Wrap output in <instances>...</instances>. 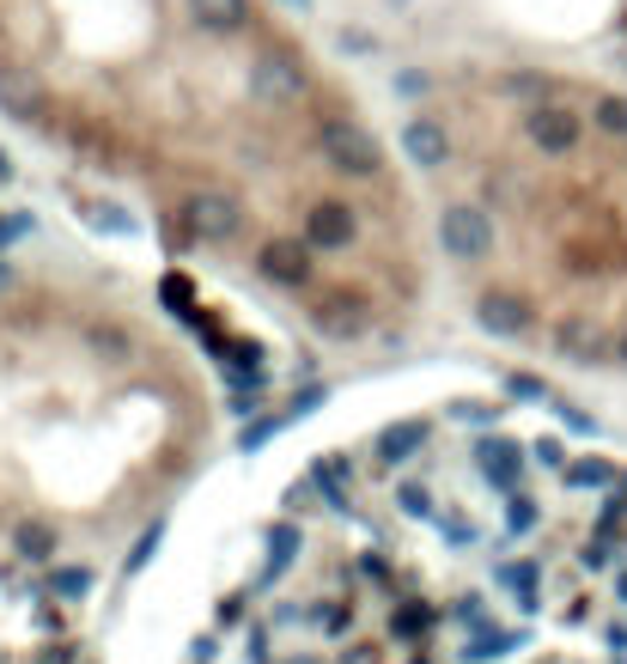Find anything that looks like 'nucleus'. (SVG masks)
Returning a JSON list of instances; mask_svg holds the SVG:
<instances>
[{
    "mask_svg": "<svg viewBox=\"0 0 627 664\" xmlns=\"http://www.w3.org/2000/svg\"><path fill=\"white\" fill-rule=\"evenodd\" d=\"M621 597H627V579H621Z\"/></svg>",
    "mask_w": 627,
    "mask_h": 664,
    "instance_id": "29",
    "label": "nucleus"
},
{
    "mask_svg": "<svg viewBox=\"0 0 627 664\" xmlns=\"http://www.w3.org/2000/svg\"><path fill=\"white\" fill-rule=\"evenodd\" d=\"M281 7H286V12H311V0H281Z\"/></svg>",
    "mask_w": 627,
    "mask_h": 664,
    "instance_id": "27",
    "label": "nucleus"
},
{
    "mask_svg": "<svg viewBox=\"0 0 627 664\" xmlns=\"http://www.w3.org/2000/svg\"><path fill=\"white\" fill-rule=\"evenodd\" d=\"M567 481H572V488H609V481H616V470H609V463H572Z\"/></svg>",
    "mask_w": 627,
    "mask_h": 664,
    "instance_id": "19",
    "label": "nucleus"
},
{
    "mask_svg": "<svg viewBox=\"0 0 627 664\" xmlns=\"http://www.w3.org/2000/svg\"><path fill=\"white\" fill-rule=\"evenodd\" d=\"M256 268H263L274 286H298V281L311 275V244H298V238H268L263 256H256Z\"/></svg>",
    "mask_w": 627,
    "mask_h": 664,
    "instance_id": "8",
    "label": "nucleus"
},
{
    "mask_svg": "<svg viewBox=\"0 0 627 664\" xmlns=\"http://www.w3.org/2000/svg\"><path fill=\"white\" fill-rule=\"evenodd\" d=\"M153 549H159V525H153L147 537L135 543V555H128V573H135V567H147V555H153Z\"/></svg>",
    "mask_w": 627,
    "mask_h": 664,
    "instance_id": "21",
    "label": "nucleus"
},
{
    "mask_svg": "<svg viewBox=\"0 0 627 664\" xmlns=\"http://www.w3.org/2000/svg\"><path fill=\"white\" fill-rule=\"evenodd\" d=\"M402 153H409V165H421V172H439V165L451 159L445 123H433V116H414V123L402 128Z\"/></svg>",
    "mask_w": 627,
    "mask_h": 664,
    "instance_id": "7",
    "label": "nucleus"
},
{
    "mask_svg": "<svg viewBox=\"0 0 627 664\" xmlns=\"http://www.w3.org/2000/svg\"><path fill=\"white\" fill-rule=\"evenodd\" d=\"M597 128H604V135H627V98H616V92H609V98H597Z\"/></svg>",
    "mask_w": 627,
    "mask_h": 664,
    "instance_id": "16",
    "label": "nucleus"
},
{
    "mask_svg": "<svg viewBox=\"0 0 627 664\" xmlns=\"http://www.w3.org/2000/svg\"><path fill=\"white\" fill-rule=\"evenodd\" d=\"M621 367H627V335H621Z\"/></svg>",
    "mask_w": 627,
    "mask_h": 664,
    "instance_id": "28",
    "label": "nucleus"
},
{
    "mask_svg": "<svg viewBox=\"0 0 627 664\" xmlns=\"http://www.w3.org/2000/svg\"><path fill=\"white\" fill-rule=\"evenodd\" d=\"M476 318H481V330H488V335H518L530 323V311H525V299H518V293H481Z\"/></svg>",
    "mask_w": 627,
    "mask_h": 664,
    "instance_id": "9",
    "label": "nucleus"
},
{
    "mask_svg": "<svg viewBox=\"0 0 627 664\" xmlns=\"http://www.w3.org/2000/svg\"><path fill=\"white\" fill-rule=\"evenodd\" d=\"M427 446V421H402V427H390L384 439H378V451H384V463H409L414 451Z\"/></svg>",
    "mask_w": 627,
    "mask_h": 664,
    "instance_id": "13",
    "label": "nucleus"
},
{
    "mask_svg": "<svg viewBox=\"0 0 627 664\" xmlns=\"http://www.w3.org/2000/svg\"><path fill=\"white\" fill-rule=\"evenodd\" d=\"M317 153L330 159V172H342V177H372L378 159H384L378 140H372V128H365L360 116H323Z\"/></svg>",
    "mask_w": 627,
    "mask_h": 664,
    "instance_id": "1",
    "label": "nucleus"
},
{
    "mask_svg": "<svg viewBox=\"0 0 627 664\" xmlns=\"http://www.w3.org/2000/svg\"><path fill=\"white\" fill-rule=\"evenodd\" d=\"M396 500H402V512H409V518H427V512H433V506H427V488H414V481L396 494Z\"/></svg>",
    "mask_w": 627,
    "mask_h": 664,
    "instance_id": "20",
    "label": "nucleus"
},
{
    "mask_svg": "<svg viewBox=\"0 0 627 664\" xmlns=\"http://www.w3.org/2000/svg\"><path fill=\"white\" fill-rule=\"evenodd\" d=\"M347 238H354V207L317 202L305 214V244H311V251H347Z\"/></svg>",
    "mask_w": 627,
    "mask_h": 664,
    "instance_id": "6",
    "label": "nucleus"
},
{
    "mask_svg": "<svg viewBox=\"0 0 627 664\" xmlns=\"http://www.w3.org/2000/svg\"><path fill=\"white\" fill-rule=\"evenodd\" d=\"M609 506H621V512H627V476L616 481V500H609Z\"/></svg>",
    "mask_w": 627,
    "mask_h": 664,
    "instance_id": "26",
    "label": "nucleus"
},
{
    "mask_svg": "<svg viewBox=\"0 0 627 664\" xmlns=\"http://www.w3.org/2000/svg\"><path fill=\"white\" fill-rule=\"evenodd\" d=\"M518 470H525V458H518L512 439H488V446H481V476H488L493 488H518Z\"/></svg>",
    "mask_w": 627,
    "mask_h": 664,
    "instance_id": "11",
    "label": "nucleus"
},
{
    "mask_svg": "<svg viewBox=\"0 0 627 664\" xmlns=\"http://www.w3.org/2000/svg\"><path fill=\"white\" fill-rule=\"evenodd\" d=\"M251 86H256V98H263V104L286 110V104H298V98L311 92V74H305V61H298V56H286V49H268V56H256Z\"/></svg>",
    "mask_w": 627,
    "mask_h": 664,
    "instance_id": "2",
    "label": "nucleus"
},
{
    "mask_svg": "<svg viewBox=\"0 0 627 664\" xmlns=\"http://www.w3.org/2000/svg\"><path fill=\"white\" fill-rule=\"evenodd\" d=\"M525 135L537 140L542 153H572L579 147V116L560 110V104H537V110L525 116Z\"/></svg>",
    "mask_w": 627,
    "mask_h": 664,
    "instance_id": "5",
    "label": "nucleus"
},
{
    "mask_svg": "<svg viewBox=\"0 0 627 664\" xmlns=\"http://www.w3.org/2000/svg\"><path fill=\"white\" fill-rule=\"evenodd\" d=\"M189 19L214 37H232L244 25V0H189Z\"/></svg>",
    "mask_w": 627,
    "mask_h": 664,
    "instance_id": "12",
    "label": "nucleus"
},
{
    "mask_svg": "<svg viewBox=\"0 0 627 664\" xmlns=\"http://www.w3.org/2000/svg\"><path fill=\"white\" fill-rule=\"evenodd\" d=\"M506 525H512V530H530V525H537V506H530V500H512V512H506Z\"/></svg>",
    "mask_w": 627,
    "mask_h": 664,
    "instance_id": "22",
    "label": "nucleus"
},
{
    "mask_svg": "<svg viewBox=\"0 0 627 664\" xmlns=\"http://www.w3.org/2000/svg\"><path fill=\"white\" fill-rule=\"evenodd\" d=\"M525 641V634H512V628H493V634H476L469 641V658H506L512 646Z\"/></svg>",
    "mask_w": 627,
    "mask_h": 664,
    "instance_id": "15",
    "label": "nucleus"
},
{
    "mask_svg": "<svg viewBox=\"0 0 627 664\" xmlns=\"http://www.w3.org/2000/svg\"><path fill=\"white\" fill-rule=\"evenodd\" d=\"M268 549H274V555H268V579H274V573H281L286 562H293L298 537H293V530H286V525H274V530H268Z\"/></svg>",
    "mask_w": 627,
    "mask_h": 664,
    "instance_id": "17",
    "label": "nucleus"
},
{
    "mask_svg": "<svg viewBox=\"0 0 627 664\" xmlns=\"http://www.w3.org/2000/svg\"><path fill=\"white\" fill-rule=\"evenodd\" d=\"M439 244H445L451 263H481L493 251V226L481 207H445L439 214Z\"/></svg>",
    "mask_w": 627,
    "mask_h": 664,
    "instance_id": "4",
    "label": "nucleus"
},
{
    "mask_svg": "<svg viewBox=\"0 0 627 664\" xmlns=\"http://www.w3.org/2000/svg\"><path fill=\"white\" fill-rule=\"evenodd\" d=\"M512 397H525V402H542V397H548V390H542L537 379H512Z\"/></svg>",
    "mask_w": 627,
    "mask_h": 664,
    "instance_id": "24",
    "label": "nucleus"
},
{
    "mask_svg": "<svg viewBox=\"0 0 627 664\" xmlns=\"http://www.w3.org/2000/svg\"><path fill=\"white\" fill-rule=\"evenodd\" d=\"M238 226H244V207L232 189H195L189 195V232L202 244H232Z\"/></svg>",
    "mask_w": 627,
    "mask_h": 664,
    "instance_id": "3",
    "label": "nucleus"
},
{
    "mask_svg": "<svg viewBox=\"0 0 627 664\" xmlns=\"http://www.w3.org/2000/svg\"><path fill=\"white\" fill-rule=\"evenodd\" d=\"M0 110L19 116V123H37V110H43V92H37V80L25 68H0Z\"/></svg>",
    "mask_w": 627,
    "mask_h": 664,
    "instance_id": "10",
    "label": "nucleus"
},
{
    "mask_svg": "<svg viewBox=\"0 0 627 664\" xmlns=\"http://www.w3.org/2000/svg\"><path fill=\"white\" fill-rule=\"evenodd\" d=\"M286 421H293V409H286V414H274V421H256V427H244V433H238V446H244V451L268 446V439H274V433H281V427H286Z\"/></svg>",
    "mask_w": 627,
    "mask_h": 664,
    "instance_id": "18",
    "label": "nucleus"
},
{
    "mask_svg": "<svg viewBox=\"0 0 627 664\" xmlns=\"http://www.w3.org/2000/svg\"><path fill=\"white\" fill-rule=\"evenodd\" d=\"M12 543H19V555H25V562H49V555H56V530H49V525H37V518H25V525L12 530Z\"/></svg>",
    "mask_w": 627,
    "mask_h": 664,
    "instance_id": "14",
    "label": "nucleus"
},
{
    "mask_svg": "<svg viewBox=\"0 0 627 664\" xmlns=\"http://www.w3.org/2000/svg\"><path fill=\"white\" fill-rule=\"evenodd\" d=\"M25 232H31V214H12V219H0V244L25 238Z\"/></svg>",
    "mask_w": 627,
    "mask_h": 664,
    "instance_id": "23",
    "label": "nucleus"
},
{
    "mask_svg": "<svg viewBox=\"0 0 627 664\" xmlns=\"http://www.w3.org/2000/svg\"><path fill=\"white\" fill-rule=\"evenodd\" d=\"M537 458L548 463V470H560V439H537Z\"/></svg>",
    "mask_w": 627,
    "mask_h": 664,
    "instance_id": "25",
    "label": "nucleus"
}]
</instances>
